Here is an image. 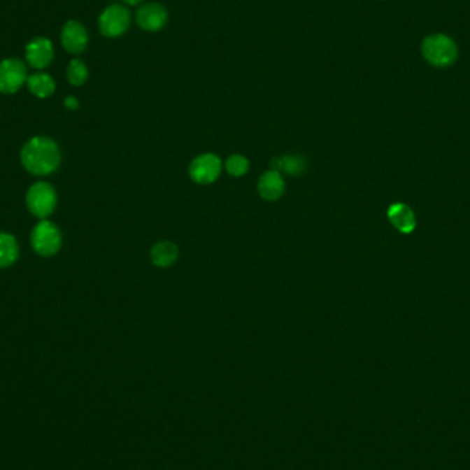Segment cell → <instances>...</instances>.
<instances>
[{
  "instance_id": "obj_17",
  "label": "cell",
  "mask_w": 470,
  "mask_h": 470,
  "mask_svg": "<svg viewBox=\"0 0 470 470\" xmlns=\"http://www.w3.org/2000/svg\"><path fill=\"white\" fill-rule=\"evenodd\" d=\"M88 78V69L80 59L71 61L68 66V80L73 85H83Z\"/></svg>"
},
{
  "instance_id": "obj_8",
  "label": "cell",
  "mask_w": 470,
  "mask_h": 470,
  "mask_svg": "<svg viewBox=\"0 0 470 470\" xmlns=\"http://www.w3.org/2000/svg\"><path fill=\"white\" fill-rule=\"evenodd\" d=\"M166 20H168L166 10L158 3H149L141 7L136 13L138 25L148 32L159 31L161 28L165 27Z\"/></svg>"
},
{
  "instance_id": "obj_9",
  "label": "cell",
  "mask_w": 470,
  "mask_h": 470,
  "mask_svg": "<svg viewBox=\"0 0 470 470\" xmlns=\"http://www.w3.org/2000/svg\"><path fill=\"white\" fill-rule=\"evenodd\" d=\"M62 45L71 54H80L88 44V34L78 21H68L62 29Z\"/></svg>"
},
{
  "instance_id": "obj_1",
  "label": "cell",
  "mask_w": 470,
  "mask_h": 470,
  "mask_svg": "<svg viewBox=\"0 0 470 470\" xmlns=\"http://www.w3.org/2000/svg\"><path fill=\"white\" fill-rule=\"evenodd\" d=\"M24 168L36 176H45L57 171L61 162L58 145L45 136H35L25 143L21 150Z\"/></svg>"
},
{
  "instance_id": "obj_14",
  "label": "cell",
  "mask_w": 470,
  "mask_h": 470,
  "mask_svg": "<svg viewBox=\"0 0 470 470\" xmlns=\"http://www.w3.org/2000/svg\"><path fill=\"white\" fill-rule=\"evenodd\" d=\"M308 168L307 158L299 155H290V156L275 157L271 161V169L280 173V171L292 175L299 176L304 173Z\"/></svg>"
},
{
  "instance_id": "obj_2",
  "label": "cell",
  "mask_w": 470,
  "mask_h": 470,
  "mask_svg": "<svg viewBox=\"0 0 470 470\" xmlns=\"http://www.w3.org/2000/svg\"><path fill=\"white\" fill-rule=\"evenodd\" d=\"M424 58L436 68L453 65L458 58V48L454 40L446 35H432L422 43Z\"/></svg>"
},
{
  "instance_id": "obj_10",
  "label": "cell",
  "mask_w": 470,
  "mask_h": 470,
  "mask_svg": "<svg viewBox=\"0 0 470 470\" xmlns=\"http://www.w3.org/2000/svg\"><path fill=\"white\" fill-rule=\"evenodd\" d=\"M27 59L31 66L43 69L50 65L54 58V50L51 41L45 38H36L27 45Z\"/></svg>"
},
{
  "instance_id": "obj_20",
  "label": "cell",
  "mask_w": 470,
  "mask_h": 470,
  "mask_svg": "<svg viewBox=\"0 0 470 470\" xmlns=\"http://www.w3.org/2000/svg\"><path fill=\"white\" fill-rule=\"evenodd\" d=\"M125 3H128V4H138V3H141L142 0H124Z\"/></svg>"
},
{
  "instance_id": "obj_19",
  "label": "cell",
  "mask_w": 470,
  "mask_h": 470,
  "mask_svg": "<svg viewBox=\"0 0 470 470\" xmlns=\"http://www.w3.org/2000/svg\"><path fill=\"white\" fill-rule=\"evenodd\" d=\"M65 106L69 109V111H76L78 108V101L76 99V98H73V97H68L66 99H65Z\"/></svg>"
},
{
  "instance_id": "obj_3",
  "label": "cell",
  "mask_w": 470,
  "mask_h": 470,
  "mask_svg": "<svg viewBox=\"0 0 470 470\" xmlns=\"http://www.w3.org/2000/svg\"><path fill=\"white\" fill-rule=\"evenodd\" d=\"M31 243L34 250L43 257L57 255L62 246L61 230L48 220H41L31 233Z\"/></svg>"
},
{
  "instance_id": "obj_12",
  "label": "cell",
  "mask_w": 470,
  "mask_h": 470,
  "mask_svg": "<svg viewBox=\"0 0 470 470\" xmlns=\"http://www.w3.org/2000/svg\"><path fill=\"white\" fill-rule=\"evenodd\" d=\"M388 219L392 225L403 234H410L415 230L417 220L413 209L401 202L393 204L388 209Z\"/></svg>"
},
{
  "instance_id": "obj_13",
  "label": "cell",
  "mask_w": 470,
  "mask_h": 470,
  "mask_svg": "<svg viewBox=\"0 0 470 470\" xmlns=\"http://www.w3.org/2000/svg\"><path fill=\"white\" fill-rule=\"evenodd\" d=\"M179 256V248L172 241H159L155 243L150 252L153 264L159 269H168L173 266Z\"/></svg>"
},
{
  "instance_id": "obj_18",
  "label": "cell",
  "mask_w": 470,
  "mask_h": 470,
  "mask_svg": "<svg viewBox=\"0 0 470 470\" xmlns=\"http://www.w3.org/2000/svg\"><path fill=\"white\" fill-rule=\"evenodd\" d=\"M226 171L235 178L243 176L249 171V161L246 157L241 155H233L226 161Z\"/></svg>"
},
{
  "instance_id": "obj_4",
  "label": "cell",
  "mask_w": 470,
  "mask_h": 470,
  "mask_svg": "<svg viewBox=\"0 0 470 470\" xmlns=\"http://www.w3.org/2000/svg\"><path fill=\"white\" fill-rule=\"evenodd\" d=\"M27 205L32 215L40 219L50 216L57 206V194L50 183L38 182L27 193Z\"/></svg>"
},
{
  "instance_id": "obj_5",
  "label": "cell",
  "mask_w": 470,
  "mask_h": 470,
  "mask_svg": "<svg viewBox=\"0 0 470 470\" xmlns=\"http://www.w3.org/2000/svg\"><path fill=\"white\" fill-rule=\"evenodd\" d=\"M222 172V159L216 155L205 153L196 157L189 168V175L198 185H211L218 180Z\"/></svg>"
},
{
  "instance_id": "obj_15",
  "label": "cell",
  "mask_w": 470,
  "mask_h": 470,
  "mask_svg": "<svg viewBox=\"0 0 470 470\" xmlns=\"http://www.w3.org/2000/svg\"><path fill=\"white\" fill-rule=\"evenodd\" d=\"M20 255L17 239L7 233H0V269L13 266Z\"/></svg>"
},
{
  "instance_id": "obj_7",
  "label": "cell",
  "mask_w": 470,
  "mask_h": 470,
  "mask_svg": "<svg viewBox=\"0 0 470 470\" xmlns=\"http://www.w3.org/2000/svg\"><path fill=\"white\" fill-rule=\"evenodd\" d=\"M129 25V13L122 6H111L99 17V29L108 38L122 35Z\"/></svg>"
},
{
  "instance_id": "obj_11",
  "label": "cell",
  "mask_w": 470,
  "mask_h": 470,
  "mask_svg": "<svg viewBox=\"0 0 470 470\" xmlns=\"http://www.w3.org/2000/svg\"><path fill=\"white\" fill-rule=\"evenodd\" d=\"M257 192L260 197L269 202H275L285 193V182L279 172L267 171L264 172L257 183Z\"/></svg>"
},
{
  "instance_id": "obj_16",
  "label": "cell",
  "mask_w": 470,
  "mask_h": 470,
  "mask_svg": "<svg viewBox=\"0 0 470 470\" xmlns=\"http://www.w3.org/2000/svg\"><path fill=\"white\" fill-rule=\"evenodd\" d=\"M27 83L29 91L38 98H48L55 91V81L45 73L32 75L31 78H28Z\"/></svg>"
},
{
  "instance_id": "obj_6",
  "label": "cell",
  "mask_w": 470,
  "mask_h": 470,
  "mask_svg": "<svg viewBox=\"0 0 470 470\" xmlns=\"http://www.w3.org/2000/svg\"><path fill=\"white\" fill-rule=\"evenodd\" d=\"M28 80L24 62L15 58H7L0 62V92L14 94Z\"/></svg>"
}]
</instances>
